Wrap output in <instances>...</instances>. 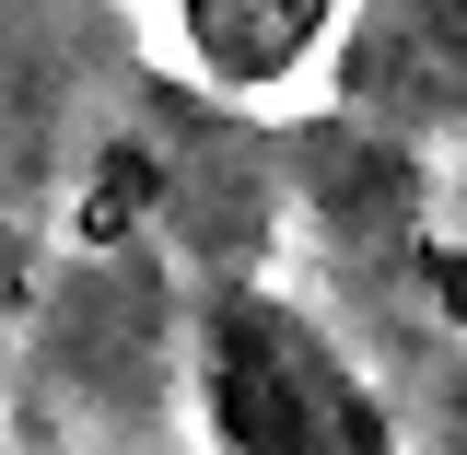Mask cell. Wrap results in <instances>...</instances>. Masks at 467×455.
<instances>
[{
	"label": "cell",
	"instance_id": "3",
	"mask_svg": "<svg viewBox=\"0 0 467 455\" xmlns=\"http://www.w3.org/2000/svg\"><path fill=\"white\" fill-rule=\"evenodd\" d=\"M327 12L339 0H175V36L223 94H281L327 47Z\"/></svg>",
	"mask_w": 467,
	"mask_h": 455
},
{
	"label": "cell",
	"instance_id": "1",
	"mask_svg": "<svg viewBox=\"0 0 467 455\" xmlns=\"http://www.w3.org/2000/svg\"><path fill=\"white\" fill-rule=\"evenodd\" d=\"M187 408L211 455H409L398 408L292 292L223 281L187 327Z\"/></svg>",
	"mask_w": 467,
	"mask_h": 455
},
{
	"label": "cell",
	"instance_id": "2",
	"mask_svg": "<svg viewBox=\"0 0 467 455\" xmlns=\"http://www.w3.org/2000/svg\"><path fill=\"white\" fill-rule=\"evenodd\" d=\"M467 94V0H362L339 47V106L374 129H432Z\"/></svg>",
	"mask_w": 467,
	"mask_h": 455
}]
</instances>
